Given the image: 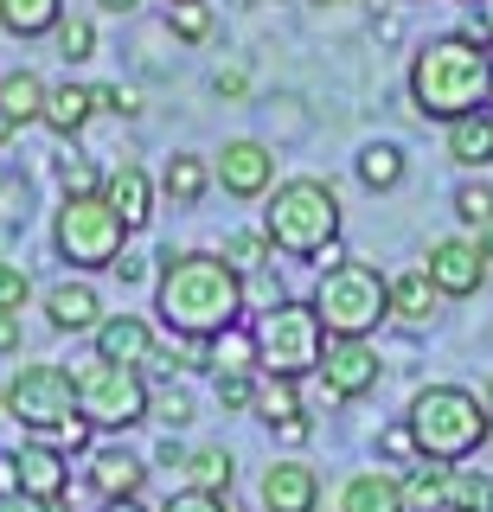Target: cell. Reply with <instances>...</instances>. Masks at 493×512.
Here are the masks:
<instances>
[{
    "instance_id": "cell-1",
    "label": "cell",
    "mask_w": 493,
    "mask_h": 512,
    "mask_svg": "<svg viewBox=\"0 0 493 512\" xmlns=\"http://www.w3.org/2000/svg\"><path fill=\"white\" fill-rule=\"evenodd\" d=\"M154 314L173 340H212L244 320V276L218 250H167L154 276Z\"/></svg>"
},
{
    "instance_id": "cell-2",
    "label": "cell",
    "mask_w": 493,
    "mask_h": 512,
    "mask_svg": "<svg viewBox=\"0 0 493 512\" xmlns=\"http://www.w3.org/2000/svg\"><path fill=\"white\" fill-rule=\"evenodd\" d=\"M410 103H417L423 122H461L474 109L493 103V52L487 45H468L461 32H442L429 39L417 58H410Z\"/></svg>"
},
{
    "instance_id": "cell-3",
    "label": "cell",
    "mask_w": 493,
    "mask_h": 512,
    "mask_svg": "<svg viewBox=\"0 0 493 512\" xmlns=\"http://www.w3.org/2000/svg\"><path fill=\"white\" fill-rule=\"evenodd\" d=\"M263 237L282 256H327L340 244V192H333V180H314V173L282 180L263 205Z\"/></svg>"
},
{
    "instance_id": "cell-4",
    "label": "cell",
    "mask_w": 493,
    "mask_h": 512,
    "mask_svg": "<svg viewBox=\"0 0 493 512\" xmlns=\"http://www.w3.org/2000/svg\"><path fill=\"white\" fill-rule=\"evenodd\" d=\"M404 423H410L417 455H423V461H442V468L468 461L474 448L493 436L481 397H474L468 384H423V391L410 397V416H404Z\"/></svg>"
},
{
    "instance_id": "cell-5",
    "label": "cell",
    "mask_w": 493,
    "mask_h": 512,
    "mask_svg": "<svg viewBox=\"0 0 493 512\" xmlns=\"http://www.w3.org/2000/svg\"><path fill=\"white\" fill-rule=\"evenodd\" d=\"M314 314H321L327 340H372L391 320V282L372 263H333L314 282Z\"/></svg>"
},
{
    "instance_id": "cell-6",
    "label": "cell",
    "mask_w": 493,
    "mask_h": 512,
    "mask_svg": "<svg viewBox=\"0 0 493 512\" xmlns=\"http://www.w3.org/2000/svg\"><path fill=\"white\" fill-rule=\"evenodd\" d=\"M250 333H257V372L263 378H308L327 359V327L314 314V301H276Z\"/></svg>"
},
{
    "instance_id": "cell-7",
    "label": "cell",
    "mask_w": 493,
    "mask_h": 512,
    "mask_svg": "<svg viewBox=\"0 0 493 512\" xmlns=\"http://www.w3.org/2000/svg\"><path fill=\"white\" fill-rule=\"evenodd\" d=\"M7 416L26 429V436L39 442H65V429L84 423V410H77V384L65 365H20V372L7 378Z\"/></svg>"
},
{
    "instance_id": "cell-8",
    "label": "cell",
    "mask_w": 493,
    "mask_h": 512,
    "mask_svg": "<svg viewBox=\"0 0 493 512\" xmlns=\"http://www.w3.org/2000/svg\"><path fill=\"white\" fill-rule=\"evenodd\" d=\"M129 224L103 205V192H84V199H65L52 218V250L65 256L71 269H116V256L129 250Z\"/></svg>"
},
{
    "instance_id": "cell-9",
    "label": "cell",
    "mask_w": 493,
    "mask_h": 512,
    "mask_svg": "<svg viewBox=\"0 0 493 512\" xmlns=\"http://www.w3.org/2000/svg\"><path fill=\"white\" fill-rule=\"evenodd\" d=\"M77 384V410H84L90 429H135L148 423V378L135 372V365H109L90 352L84 365L71 372Z\"/></svg>"
},
{
    "instance_id": "cell-10",
    "label": "cell",
    "mask_w": 493,
    "mask_h": 512,
    "mask_svg": "<svg viewBox=\"0 0 493 512\" xmlns=\"http://www.w3.org/2000/svg\"><path fill=\"white\" fill-rule=\"evenodd\" d=\"M212 180L225 186L231 199H269V192H276V154H269L263 141L237 135L212 154Z\"/></svg>"
},
{
    "instance_id": "cell-11",
    "label": "cell",
    "mask_w": 493,
    "mask_h": 512,
    "mask_svg": "<svg viewBox=\"0 0 493 512\" xmlns=\"http://www.w3.org/2000/svg\"><path fill=\"white\" fill-rule=\"evenodd\" d=\"M321 378H327V397H333V404H353V397L378 391V346L372 340H327Z\"/></svg>"
},
{
    "instance_id": "cell-12",
    "label": "cell",
    "mask_w": 493,
    "mask_h": 512,
    "mask_svg": "<svg viewBox=\"0 0 493 512\" xmlns=\"http://www.w3.org/2000/svg\"><path fill=\"white\" fill-rule=\"evenodd\" d=\"M13 461H20V500H26V506L71 493V461H65V448H52V442L26 436L20 448H13Z\"/></svg>"
},
{
    "instance_id": "cell-13",
    "label": "cell",
    "mask_w": 493,
    "mask_h": 512,
    "mask_svg": "<svg viewBox=\"0 0 493 512\" xmlns=\"http://www.w3.org/2000/svg\"><path fill=\"white\" fill-rule=\"evenodd\" d=\"M423 269H429V282L442 288V301H461V295H474V288L487 282V263H481V250H474L468 237H436Z\"/></svg>"
},
{
    "instance_id": "cell-14",
    "label": "cell",
    "mask_w": 493,
    "mask_h": 512,
    "mask_svg": "<svg viewBox=\"0 0 493 512\" xmlns=\"http://www.w3.org/2000/svg\"><path fill=\"white\" fill-rule=\"evenodd\" d=\"M257 500L263 512H314L321 506V474L308 468V461H269L263 480H257Z\"/></svg>"
},
{
    "instance_id": "cell-15",
    "label": "cell",
    "mask_w": 493,
    "mask_h": 512,
    "mask_svg": "<svg viewBox=\"0 0 493 512\" xmlns=\"http://www.w3.org/2000/svg\"><path fill=\"white\" fill-rule=\"evenodd\" d=\"M39 308H45V320H52L58 333H97V327H103V295H97L84 276L52 282V288L39 295Z\"/></svg>"
},
{
    "instance_id": "cell-16",
    "label": "cell",
    "mask_w": 493,
    "mask_h": 512,
    "mask_svg": "<svg viewBox=\"0 0 493 512\" xmlns=\"http://www.w3.org/2000/svg\"><path fill=\"white\" fill-rule=\"evenodd\" d=\"M154 352H161V340H154V327L141 314H103V327H97V359L109 365H154Z\"/></svg>"
},
{
    "instance_id": "cell-17",
    "label": "cell",
    "mask_w": 493,
    "mask_h": 512,
    "mask_svg": "<svg viewBox=\"0 0 493 512\" xmlns=\"http://www.w3.org/2000/svg\"><path fill=\"white\" fill-rule=\"evenodd\" d=\"M103 205H109L122 224H129V231H141V224L154 218V180H148V167L116 160V167L103 173Z\"/></svg>"
},
{
    "instance_id": "cell-18",
    "label": "cell",
    "mask_w": 493,
    "mask_h": 512,
    "mask_svg": "<svg viewBox=\"0 0 493 512\" xmlns=\"http://www.w3.org/2000/svg\"><path fill=\"white\" fill-rule=\"evenodd\" d=\"M90 487H97V500H141V487H148V461L129 455V448H97L90 455Z\"/></svg>"
},
{
    "instance_id": "cell-19",
    "label": "cell",
    "mask_w": 493,
    "mask_h": 512,
    "mask_svg": "<svg viewBox=\"0 0 493 512\" xmlns=\"http://www.w3.org/2000/svg\"><path fill=\"white\" fill-rule=\"evenodd\" d=\"M340 512H410L404 480H397L391 468H359L340 487Z\"/></svg>"
},
{
    "instance_id": "cell-20",
    "label": "cell",
    "mask_w": 493,
    "mask_h": 512,
    "mask_svg": "<svg viewBox=\"0 0 493 512\" xmlns=\"http://www.w3.org/2000/svg\"><path fill=\"white\" fill-rule=\"evenodd\" d=\"M442 308V288L429 282V269H404V276H391V320L397 327H429Z\"/></svg>"
},
{
    "instance_id": "cell-21",
    "label": "cell",
    "mask_w": 493,
    "mask_h": 512,
    "mask_svg": "<svg viewBox=\"0 0 493 512\" xmlns=\"http://www.w3.org/2000/svg\"><path fill=\"white\" fill-rule=\"evenodd\" d=\"M90 116H97V96H90V84H71V77H65V84L45 90V116H39V122L52 128V135L77 141V135L90 128Z\"/></svg>"
},
{
    "instance_id": "cell-22",
    "label": "cell",
    "mask_w": 493,
    "mask_h": 512,
    "mask_svg": "<svg viewBox=\"0 0 493 512\" xmlns=\"http://www.w3.org/2000/svg\"><path fill=\"white\" fill-rule=\"evenodd\" d=\"M45 77L39 71H7L0 77V116H7L13 128H26V122H39L45 116Z\"/></svg>"
},
{
    "instance_id": "cell-23",
    "label": "cell",
    "mask_w": 493,
    "mask_h": 512,
    "mask_svg": "<svg viewBox=\"0 0 493 512\" xmlns=\"http://www.w3.org/2000/svg\"><path fill=\"white\" fill-rule=\"evenodd\" d=\"M65 20V0H0V32L13 39H45Z\"/></svg>"
},
{
    "instance_id": "cell-24",
    "label": "cell",
    "mask_w": 493,
    "mask_h": 512,
    "mask_svg": "<svg viewBox=\"0 0 493 512\" xmlns=\"http://www.w3.org/2000/svg\"><path fill=\"white\" fill-rule=\"evenodd\" d=\"M180 474H186V487H193V493H212V500H231L237 461H231V448H193Z\"/></svg>"
},
{
    "instance_id": "cell-25",
    "label": "cell",
    "mask_w": 493,
    "mask_h": 512,
    "mask_svg": "<svg viewBox=\"0 0 493 512\" xmlns=\"http://www.w3.org/2000/svg\"><path fill=\"white\" fill-rule=\"evenodd\" d=\"M161 192H167L173 205H199L205 192H212V160H199V154H167Z\"/></svg>"
},
{
    "instance_id": "cell-26",
    "label": "cell",
    "mask_w": 493,
    "mask_h": 512,
    "mask_svg": "<svg viewBox=\"0 0 493 512\" xmlns=\"http://www.w3.org/2000/svg\"><path fill=\"white\" fill-rule=\"evenodd\" d=\"M205 372H257V333L237 320V327L205 340Z\"/></svg>"
},
{
    "instance_id": "cell-27",
    "label": "cell",
    "mask_w": 493,
    "mask_h": 512,
    "mask_svg": "<svg viewBox=\"0 0 493 512\" xmlns=\"http://www.w3.org/2000/svg\"><path fill=\"white\" fill-rule=\"evenodd\" d=\"M449 160H461V167L493 160V103L474 109V116H461V122H449Z\"/></svg>"
},
{
    "instance_id": "cell-28",
    "label": "cell",
    "mask_w": 493,
    "mask_h": 512,
    "mask_svg": "<svg viewBox=\"0 0 493 512\" xmlns=\"http://www.w3.org/2000/svg\"><path fill=\"white\" fill-rule=\"evenodd\" d=\"M442 512H493V474L449 468V480H442Z\"/></svg>"
},
{
    "instance_id": "cell-29",
    "label": "cell",
    "mask_w": 493,
    "mask_h": 512,
    "mask_svg": "<svg viewBox=\"0 0 493 512\" xmlns=\"http://www.w3.org/2000/svg\"><path fill=\"white\" fill-rule=\"evenodd\" d=\"M359 180L372 192H391L404 180V148L397 141H372V148H359Z\"/></svg>"
},
{
    "instance_id": "cell-30",
    "label": "cell",
    "mask_w": 493,
    "mask_h": 512,
    "mask_svg": "<svg viewBox=\"0 0 493 512\" xmlns=\"http://www.w3.org/2000/svg\"><path fill=\"white\" fill-rule=\"evenodd\" d=\"M148 423H161L167 436H173V429H186V423H199L193 391H186V384H161V391H148Z\"/></svg>"
},
{
    "instance_id": "cell-31",
    "label": "cell",
    "mask_w": 493,
    "mask_h": 512,
    "mask_svg": "<svg viewBox=\"0 0 493 512\" xmlns=\"http://www.w3.org/2000/svg\"><path fill=\"white\" fill-rule=\"evenodd\" d=\"M218 256H225V263L237 269V276H257V269H269V263H276V250H269L263 224H257V231H231V237H225V250H218Z\"/></svg>"
},
{
    "instance_id": "cell-32",
    "label": "cell",
    "mask_w": 493,
    "mask_h": 512,
    "mask_svg": "<svg viewBox=\"0 0 493 512\" xmlns=\"http://www.w3.org/2000/svg\"><path fill=\"white\" fill-rule=\"evenodd\" d=\"M257 416L269 429L289 423V416H301V397H295V378H263L257 384Z\"/></svg>"
},
{
    "instance_id": "cell-33",
    "label": "cell",
    "mask_w": 493,
    "mask_h": 512,
    "mask_svg": "<svg viewBox=\"0 0 493 512\" xmlns=\"http://www.w3.org/2000/svg\"><path fill=\"white\" fill-rule=\"evenodd\" d=\"M455 218L468 224V231H493V186L487 180L455 186Z\"/></svg>"
},
{
    "instance_id": "cell-34",
    "label": "cell",
    "mask_w": 493,
    "mask_h": 512,
    "mask_svg": "<svg viewBox=\"0 0 493 512\" xmlns=\"http://www.w3.org/2000/svg\"><path fill=\"white\" fill-rule=\"evenodd\" d=\"M167 32L186 45H205L212 39V7L205 0H180V7H167Z\"/></svg>"
},
{
    "instance_id": "cell-35",
    "label": "cell",
    "mask_w": 493,
    "mask_h": 512,
    "mask_svg": "<svg viewBox=\"0 0 493 512\" xmlns=\"http://www.w3.org/2000/svg\"><path fill=\"white\" fill-rule=\"evenodd\" d=\"M52 39H58V58H65V64H84L90 52H97V26H90L84 13H65Z\"/></svg>"
},
{
    "instance_id": "cell-36",
    "label": "cell",
    "mask_w": 493,
    "mask_h": 512,
    "mask_svg": "<svg viewBox=\"0 0 493 512\" xmlns=\"http://www.w3.org/2000/svg\"><path fill=\"white\" fill-rule=\"evenodd\" d=\"M257 372H218V410L225 416H244V410H257Z\"/></svg>"
},
{
    "instance_id": "cell-37",
    "label": "cell",
    "mask_w": 493,
    "mask_h": 512,
    "mask_svg": "<svg viewBox=\"0 0 493 512\" xmlns=\"http://www.w3.org/2000/svg\"><path fill=\"white\" fill-rule=\"evenodd\" d=\"M58 186H65V199H84V192H103V173L90 167V160L65 154V160H58Z\"/></svg>"
},
{
    "instance_id": "cell-38",
    "label": "cell",
    "mask_w": 493,
    "mask_h": 512,
    "mask_svg": "<svg viewBox=\"0 0 493 512\" xmlns=\"http://www.w3.org/2000/svg\"><path fill=\"white\" fill-rule=\"evenodd\" d=\"M442 480H449V468H442V461H423V468L404 480V500L410 506H429V500L442 506Z\"/></svg>"
},
{
    "instance_id": "cell-39",
    "label": "cell",
    "mask_w": 493,
    "mask_h": 512,
    "mask_svg": "<svg viewBox=\"0 0 493 512\" xmlns=\"http://www.w3.org/2000/svg\"><path fill=\"white\" fill-rule=\"evenodd\" d=\"M33 301V276L20 263H0V314H20Z\"/></svg>"
},
{
    "instance_id": "cell-40",
    "label": "cell",
    "mask_w": 493,
    "mask_h": 512,
    "mask_svg": "<svg viewBox=\"0 0 493 512\" xmlns=\"http://www.w3.org/2000/svg\"><path fill=\"white\" fill-rule=\"evenodd\" d=\"M90 96H97V109H103V116H122V122L141 116V90H129V84H97Z\"/></svg>"
},
{
    "instance_id": "cell-41",
    "label": "cell",
    "mask_w": 493,
    "mask_h": 512,
    "mask_svg": "<svg viewBox=\"0 0 493 512\" xmlns=\"http://www.w3.org/2000/svg\"><path fill=\"white\" fill-rule=\"evenodd\" d=\"M161 512H231V500H212V493H193V487H180Z\"/></svg>"
},
{
    "instance_id": "cell-42",
    "label": "cell",
    "mask_w": 493,
    "mask_h": 512,
    "mask_svg": "<svg viewBox=\"0 0 493 512\" xmlns=\"http://www.w3.org/2000/svg\"><path fill=\"white\" fill-rule=\"evenodd\" d=\"M378 448H385L391 461H410V455H417V442H410V423H391L385 436H378ZM417 461H423V455H417Z\"/></svg>"
},
{
    "instance_id": "cell-43",
    "label": "cell",
    "mask_w": 493,
    "mask_h": 512,
    "mask_svg": "<svg viewBox=\"0 0 493 512\" xmlns=\"http://www.w3.org/2000/svg\"><path fill=\"white\" fill-rule=\"evenodd\" d=\"M276 436L301 448V442H308V436H314V416H308V410H301V416H289V423H276Z\"/></svg>"
},
{
    "instance_id": "cell-44",
    "label": "cell",
    "mask_w": 493,
    "mask_h": 512,
    "mask_svg": "<svg viewBox=\"0 0 493 512\" xmlns=\"http://www.w3.org/2000/svg\"><path fill=\"white\" fill-rule=\"evenodd\" d=\"M0 500H20V461H13V448L0 455Z\"/></svg>"
},
{
    "instance_id": "cell-45",
    "label": "cell",
    "mask_w": 493,
    "mask_h": 512,
    "mask_svg": "<svg viewBox=\"0 0 493 512\" xmlns=\"http://www.w3.org/2000/svg\"><path fill=\"white\" fill-rule=\"evenodd\" d=\"M212 90H218V96H231V103H237V96L250 90V77H244V71H218V77H212Z\"/></svg>"
},
{
    "instance_id": "cell-46",
    "label": "cell",
    "mask_w": 493,
    "mask_h": 512,
    "mask_svg": "<svg viewBox=\"0 0 493 512\" xmlns=\"http://www.w3.org/2000/svg\"><path fill=\"white\" fill-rule=\"evenodd\" d=\"M116 276H122V282H141V276H148V256L122 250V256H116Z\"/></svg>"
},
{
    "instance_id": "cell-47",
    "label": "cell",
    "mask_w": 493,
    "mask_h": 512,
    "mask_svg": "<svg viewBox=\"0 0 493 512\" xmlns=\"http://www.w3.org/2000/svg\"><path fill=\"white\" fill-rule=\"evenodd\" d=\"M186 455H193V448H186V442H161V448H154V461H161V468H186Z\"/></svg>"
},
{
    "instance_id": "cell-48",
    "label": "cell",
    "mask_w": 493,
    "mask_h": 512,
    "mask_svg": "<svg viewBox=\"0 0 493 512\" xmlns=\"http://www.w3.org/2000/svg\"><path fill=\"white\" fill-rule=\"evenodd\" d=\"M0 352H20V314H0Z\"/></svg>"
},
{
    "instance_id": "cell-49",
    "label": "cell",
    "mask_w": 493,
    "mask_h": 512,
    "mask_svg": "<svg viewBox=\"0 0 493 512\" xmlns=\"http://www.w3.org/2000/svg\"><path fill=\"white\" fill-rule=\"evenodd\" d=\"M97 7H103V13H135L141 0H97Z\"/></svg>"
},
{
    "instance_id": "cell-50",
    "label": "cell",
    "mask_w": 493,
    "mask_h": 512,
    "mask_svg": "<svg viewBox=\"0 0 493 512\" xmlns=\"http://www.w3.org/2000/svg\"><path fill=\"white\" fill-rule=\"evenodd\" d=\"M97 512H148L141 500H109V506H97Z\"/></svg>"
},
{
    "instance_id": "cell-51",
    "label": "cell",
    "mask_w": 493,
    "mask_h": 512,
    "mask_svg": "<svg viewBox=\"0 0 493 512\" xmlns=\"http://www.w3.org/2000/svg\"><path fill=\"white\" fill-rule=\"evenodd\" d=\"M474 250H481V263H493V231H481V237H474Z\"/></svg>"
},
{
    "instance_id": "cell-52",
    "label": "cell",
    "mask_w": 493,
    "mask_h": 512,
    "mask_svg": "<svg viewBox=\"0 0 493 512\" xmlns=\"http://www.w3.org/2000/svg\"><path fill=\"white\" fill-rule=\"evenodd\" d=\"M39 512H71V493H58V500H39Z\"/></svg>"
},
{
    "instance_id": "cell-53",
    "label": "cell",
    "mask_w": 493,
    "mask_h": 512,
    "mask_svg": "<svg viewBox=\"0 0 493 512\" xmlns=\"http://www.w3.org/2000/svg\"><path fill=\"white\" fill-rule=\"evenodd\" d=\"M481 26H487V45H493V0H481Z\"/></svg>"
},
{
    "instance_id": "cell-54",
    "label": "cell",
    "mask_w": 493,
    "mask_h": 512,
    "mask_svg": "<svg viewBox=\"0 0 493 512\" xmlns=\"http://www.w3.org/2000/svg\"><path fill=\"white\" fill-rule=\"evenodd\" d=\"M481 410H487V429H493V378H487V391H481Z\"/></svg>"
},
{
    "instance_id": "cell-55",
    "label": "cell",
    "mask_w": 493,
    "mask_h": 512,
    "mask_svg": "<svg viewBox=\"0 0 493 512\" xmlns=\"http://www.w3.org/2000/svg\"><path fill=\"white\" fill-rule=\"evenodd\" d=\"M13 135H20V128H13L7 116H0V148H7V141H13Z\"/></svg>"
},
{
    "instance_id": "cell-56",
    "label": "cell",
    "mask_w": 493,
    "mask_h": 512,
    "mask_svg": "<svg viewBox=\"0 0 493 512\" xmlns=\"http://www.w3.org/2000/svg\"><path fill=\"white\" fill-rule=\"evenodd\" d=\"M0 512H26V500H0Z\"/></svg>"
},
{
    "instance_id": "cell-57",
    "label": "cell",
    "mask_w": 493,
    "mask_h": 512,
    "mask_svg": "<svg viewBox=\"0 0 493 512\" xmlns=\"http://www.w3.org/2000/svg\"><path fill=\"white\" fill-rule=\"evenodd\" d=\"M0 416H7V384H0Z\"/></svg>"
},
{
    "instance_id": "cell-58",
    "label": "cell",
    "mask_w": 493,
    "mask_h": 512,
    "mask_svg": "<svg viewBox=\"0 0 493 512\" xmlns=\"http://www.w3.org/2000/svg\"><path fill=\"white\" fill-rule=\"evenodd\" d=\"M314 7H340V0H314Z\"/></svg>"
},
{
    "instance_id": "cell-59",
    "label": "cell",
    "mask_w": 493,
    "mask_h": 512,
    "mask_svg": "<svg viewBox=\"0 0 493 512\" xmlns=\"http://www.w3.org/2000/svg\"><path fill=\"white\" fill-rule=\"evenodd\" d=\"M167 7H180V0H167Z\"/></svg>"
}]
</instances>
